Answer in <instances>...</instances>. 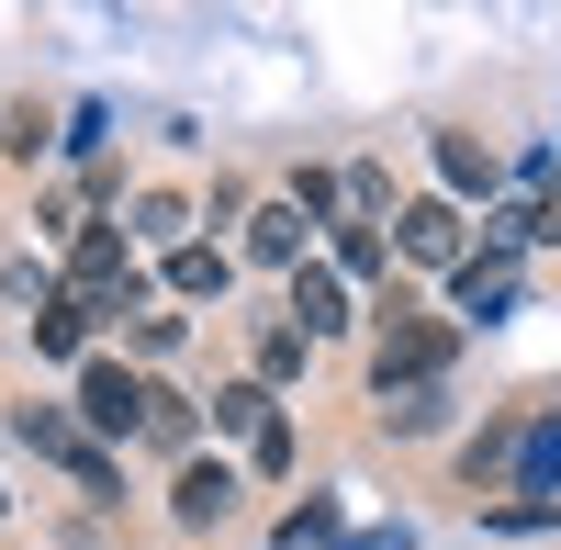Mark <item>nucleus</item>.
Here are the masks:
<instances>
[{"label": "nucleus", "instance_id": "nucleus-1", "mask_svg": "<svg viewBox=\"0 0 561 550\" xmlns=\"http://www.w3.org/2000/svg\"><path fill=\"white\" fill-rule=\"evenodd\" d=\"M370 314H382V337H370V393H415V382H438L449 371V326H438V314H415L404 293H382V303H370Z\"/></svg>", "mask_w": 561, "mask_h": 550}, {"label": "nucleus", "instance_id": "nucleus-2", "mask_svg": "<svg viewBox=\"0 0 561 550\" xmlns=\"http://www.w3.org/2000/svg\"><path fill=\"white\" fill-rule=\"evenodd\" d=\"M12 438L34 449V461H57V472H79V494H113V461H102V438H90L68 404H12Z\"/></svg>", "mask_w": 561, "mask_h": 550}, {"label": "nucleus", "instance_id": "nucleus-3", "mask_svg": "<svg viewBox=\"0 0 561 550\" xmlns=\"http://www.w3.org/2000/svg\"><path fill=\"white\" fill-rule=\"evenodd\" d=\"M68 293L90 314H135V248L113 237V225H79V248H68Z\"/></svg>", "mask_w": 561, "mask_h": 550}, {"label": "nucleus", "instance_id": "nucleus-4", "mask_svg": "<svg viewBox=\"0 0 561 550\" xmlns=\"http://www.w3.org/2000/svg\"><path fill=\"white\" fill-rule=\"evenodd\" d=\"M147 393L158 382H135L124 359H79V427L90 438H147Z\"/></svg>", "mask_w": 561, "mask_h": 550}, {"label": "nucleus", "instance_id": "nucleus-5", "mask_svg": "<svg viewBox=\"0 0 561 550\" xmlns=\"http://www.w3.org/2000/svg\"><path fill=\"white\" fill-rule=\"evenodd\" d=\"M393 248L415 270H460V259H472V225H460V203H404L393 214Z\"/></svg>", "mask_w": 561, "mask_h": 550}, {"label": "nucleus", "instance_id": "nucleus-6", "mask_svg": "<svg viewBox=\"0 0 561 550\" xmlns=\"http://www.w3.org/2000/svg\"><path fill=\"white\" fill-rule=\"evenodd\" d=\"M237 517V472L225 461H180V483H169V528H225Z\"/></svg>", "mask_w": 561, "mask_h": 550}, {"label": "nucleus", "instance_id": "nucleus-7", "mask_svg": "<svg viewBox=\"0 0 561 550\" xmlns=\"http://www.w3.org/2000/svg\"><path fill=\"white\" fill-rule=\"evenodd\" d=\"M293 326H304V337H337V326H348V282H337V259H304V270H293Z\"/></svg>", "mask_w": 561, "mask_h": 550}, {"label": "nucleus", "instance_id": "nucleus-8", "mask_svg": "<svg viewBox=\"0 0 561 550\" xmlns=\"http://www.w3.org/2000/svg\"><path fill=\"white\" fill-rule=\"evenodd\" d=\"M449 282H460V314H505V303H517V259H483V248H472Z\"/></svg>", "mask_w": 561, "mask_h": 550}, {"label": "nucleus", "instance_id": "nucleus-9", "mask_svg": "<svg viewBox=\"0 0 561 550\" xmlns=\"http://www.w3.org/2000/svg\"><path fill=\"white\" fill-rule=\"evenodd\" d=\"M248 259H270V270H304V214H293V203L248 214Z\"/></svg>", "mask_w": 561, "mask_h": 550}, {"label": "nucleus", "instance_id": "nucleus-10", "mask_svg": "<svg viewBox=\"0 0 561 550\" xmlns=\"http://www.w3.org/2000/svg\"><path fill=\"white\" fill-rule=\"evenodd\" d=\"M337 282H393V237L382 225H337Z\"/></svg>", "mask_w": 561, "mask_h": 550}, {"label": "nucleus", "instance_id": "nucleus-11", "mask_svg": "<svg viewBox=\"0 0 561 550\" xmlns=\"http://www.w3.org/2000/svg\"><path fill=\"white\" fill-rule=\"evenodd\" d=\"M34 348H45V359H79V348H90V303H79V293H57V303L34 314Z\"/></svg>", "mask_w": 561, "mask_h": 550}, {"label": "nucleus", "instance_id": "nucleus-12", "mask_svg": "<svg viewBox=\"0 0 561 550\" xmlns=\"http://www.w3.org/2000/svg\"><path fill=\"white\" fill-rule=\"evenodd\" d=\"M438 169H449V192H494V147H483V135H438Z\"/></svg>", "mask_w": 561, "mask_h": 550}, {"label": "nucleus", "instance_id": "nucleus-13", "mask_svg": "<svg viewBox=\"0 0 561 550\" xmlns=\"http://www.w3.org/2000/svg\"><path fill=\"white\" fill-rule=\"evenodd\" d=\"M169 293H180V303L225 293V248H203V237H192V248H169Z\"/></svg>", "mask_w": 561, "mask_h": 550}, {"label": "nucleus", "instance_id": "nucleus-14", "mask_svg": "<svg viewBox=\"0 0 561 550\" xmlns=\"http://www.w3.org/2000/svg\"><path fill=\"white\" fill-rule=\"evenodd\" d=\"M135 237H147V248H192V203H180V192H147V203H135Z\"/></svg>", "mask_w": 561, "mask_h": 550}, {"label": "nucleus", "instance_id": "nucleus-15", "mask_svg": "<svg viewBox=\"0 0 561 550\" xmlns=\"http://www.w3.org/2000/svg\"><path fill=\"white\" fill-rule=\"evenodd\" d=\"M304 359H314L304 326H270V337H259V393H270V382H304Z\"/></svg>", "mask_w": 561, "mask_h": 550}, {"label": "nucleus", "instance_id": "nucleus-16", "mask_svg": "<svg viewBox=\"0 0 561 550\" xmlns=\"http://www.w3.org/2000/svg\"><path fill=\"white\" fill-rule=\"evenodd\" d=\"M438 416H449V404H438V382H415V393H382V427H393V438H427Z\"/></svg>", "mask_w": 561, "mask_h": 550}, {"label": "nucleus", "instance_id": "nucleus-17", "mask_svg": "<svg viewBox=\"0 0 561 550\" xmlns=\"http://www.w3.org/2000/svg\"><path fill=\"white\" fill-rule=\"evenodd\" d=\"M214 427H225V438H259V427H270V393H259V382H225V393H214Z\"/></svg>", "mask_w": 561, "mask_h": 550}, {"label": "nucleus", "instance_id": "nucleus-18", "mask_svg": "<svg viewBox=\"0 0 561 550\" xmlns=\"http://www.w3.org/2000/svg\"><path fill=\"white\" fill-rule=\"evenodd\" d=\"M192 427H203V416H192L180 393H147V438H158V449H192Z\"/></svg>", "mask_w": 561, "mask_h": 550}, {"label": "nucleus", "instance_id": "nucleus-19", "mask_svg": "<svg viewBox=\"0 0 561 550\" xmlns=\"http://www.w3.org/2000/svg\"><path fill=\"white\" fill-rule=\"evenodd\" d=\"M325 539H337V506H325V494H314V506H293V517H280V550H325Z\"/></svg>", "mask_w": 561, "mask_h": 550}, {"label": "nucleus", "instance_id": "nucleus-20", "mask_svg": "<svg viewBox=\"0 0 561 550\" xmlns=\"http://www.w3.org/2000/svg\"><path fill=\"white\" fill-rule=\"evenodd\" d=\"M248 461H259V472H270V483H280V472H293V427H280V416H270V427H259V438H248Z\"/></svg>", "mask_w": 561, "mask_h": 550}, {"label": "nucleus", "instance_id": "nucleus-21", "mask_svg": "<svg viewBox=\"0 0 561 550\" xmlns=\"http://www.w3.org/2000/svg\"><path fill=\"white\" fill-rule=\"evenodd\" d=\"M348 550H404V528H370V539H348Z\"/></svg>", "mask_w": 561, "mask_h": 550}, {"label": "nucleus", "instance_id": "nucleus-22", "mask_svg": "<svg viewBox=\"0 0 561 550\" xmlns=\"http://www.w3.org/2000/svg\"><path fill=\"white\" fill-rule=\"evenodd\" d=\"M539 237H561V203H550V214H539Z\"/></svg>", "mask_w": 561, "mask_h": 550}]
</instances>
